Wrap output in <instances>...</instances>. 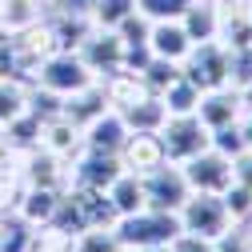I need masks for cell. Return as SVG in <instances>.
I'll return each instance as SVG.
<instances>
[{
	"instance_id": "obj_1",
	"label": "cell",
	"mask_w": 252,
	"mask_h": 252,
	"mask_svg": "<svg viewBox=\"0 0 252 252\" xmlns=\"http://www.w3.org/2000/svg\"><path fill=\"white\" fill-rule=\"evenodd\" d=\"M112 236H116L120 248L156 252V248H168L180 236V216L176 212H160V208H140L132 216H120L112 224Z\"/></svg>"
},
{
	"instance_id": "obj_2",
	"label": "cell",
	"mask_w": 252,
	"mask_h": 252,
	"mask_svg": "<svg viewBox=\"0 0 252 252\" xmlns=\"http://www.w3.org/2000/svg\"><path fill=\"white\" fill-rule=\"evenodd\" d=\"M92 80V68L80 60V52H68V48H56L48 60H40V68H36V76H32V88H44V92H52V96H72V92H80V88H88Z\"/></svg>"
},
{
	"instance_id": "obj_3",
	"label": "cell",
	"mask_w": 252,
	"mask_h": 252,
	"mask_svg": "<svg viewBox=\"0 0 252 252\" xmlns=\"http://www.w3.org/2000/svg\"><path fill=\"white\" fill-rule=\"evenodd\" d=\"M156 136H160V148H164L168 164H184V160H192V156H200L204 148H212V132L200 124L196 112L192 116H168Z\"/></svg>"
},
{
	"instance_id": "obj_4",
	"label": "cell",
	"mask_w": 252,
	"mask_h": 252,
	"mask_svg": "<svg viewBox=\"0 0 252 252\" xmlns=\"http://www.w3.org/2000/svg\"><path fill=\"white\" fill-rule=\"evenodd\" d=\"M180 232H192V236H204V240H216V236H224L236 220L228 216L224 200L212 196V192H192L184 204H180Z\"/></svg>"
},
{
	"instance_id": "obj_5",
	"label": "cell",
	"mask_w": 252,
	"mask_h": 252,
	"mask_svg": "<svg viewBox=\"0 0 252 252\" xmlns=\"http://www.w3.org/2000/svg\"><path fill=\"white\" fill-rule=\"evenodd\" d=\"M180 72L192 80L200 92H216V88H232L228 80V48L220 40H204V44H192V52H188L180 60Z\"/></svg>"
},
{
	"instance_id": "obj_6",
	"label": "cell",
	"mask_w": 252,
	"mask_h": 252,
	"mask_svg": "<svg viewBox=\"0 0 252 252\" xmlns=\"http://www.w3.org/2000/svg\"><path fill=\"white\" fill-rule=\"evenodd\" d=\"M144 180V200H148V208H160V212H180V204L192 196V188H188V180H184V168L180 164H160V168H152L148 176H140Z\"/></svg>"
},
{
	"instance_id": "obj_7",
	"label": "cell",
	"mask_w": 252,
	"mask_h": 252,
	"mask_svg": "<svg viewBox=\"0 0 252 252\" xmlns=\"http://www.w3.org/2000/svg\"><path fill=\"white\" fill-rule=\"evenodd\" d=\"M184 180L192 192H212L220 196L224 188L232 184V160L224 152H216V148H204L200 156H192V160H184Z\"/></svg>"
},
{
	"instance_id": "obj_8",
	"label": "cell",
	"mask_w": 252,
	"mask_h": 252,
	"mask_svg": "<svg viewBox=\"0 0 252 252\" xmlns=\"http://www.w3.org/2000/svg\"><path fill=\"white\" fill-rule=\"evenodd\" d=\"M20 180L24 184H36V188H64L72 184V160L56 156L48 148H32L20 156Z\"/></svg>"
},
{
	"instance_id": "obj_9",
	"label": "cell",
	"mask_w": 252,
	"mask_h": 252,
	"mask_svg": "<svg viewBox=\"0 0 252 252\" xmlns=\"http://www.w3.org/2000/svg\"><path fill=\"white\" fill-rule=\"evenodd\" d=\"M76 52H80L84 64L92 68L96 80H104V76H112V72L124 68V40L116 36V28H92L88 40H84Z\"/></svg>"
},
{
	"instance_id": "obj_10",
	"label": "cell",
	"mask_w": 252,
	"mask_h": 252,
	"mask_svg": "<svg viewBox=\"0 0 252 252\" xmlns=\"http://www.w3.org/2000/svg\"><path fill=\"white\" fill-rule=\"evenodd\" d=\"M244 96L236 88H216V92H200V104H196V116L208 132L216 128H228V124H236L244 116Z\"/></svg>"
},
{
	"instance_id": "obj_11",
	"label": "cell",
	"mask_w": 252,
	"mask_h": 252,
	"mask_svg": "<svg viewBox=\"0 0 252 252\" xmlns=\"http://www.w3.org/2000/svg\"><path fill=\"white\" fill-rule=\"evenodd\" d=\"M120 156H104V152H88L80 148L72 156V184L80 188H100V192H108V184L120 176Z\"/></svg>"
},
{
	"instance_id": "obj_12",
	"label": "cell",
	"mask_w": 252,
	"mask_h": 252,
	"mask_svg": "<svg viewBox=\"0 0 252 252\" xmlns=\"http://www.w3.org/2000/svg\"><path fill=\"white\" fill-rule=\"evenodd\" d=\"M164 164V148H160V136L156 132H128L120 148V168L124 172H136V176H148L152 168Z\"/></svg>"
},
{
	"instance_id": "obj_13",
	"label": "cell",
	"mask_w": 252,
	"mask_h": 252,
	"mask_svg": "<svg viewBox=\"0 0 252 252\" xmlns=\"http://www.w3.org/2000/svg\"><path fill=\"white\" fill-rule=\"evenodd\" d=\"M124 140H128V124L116 108H108L104 116H96L92 124H84V148L88 152H104V156H120Z\"/></svg>"
},
{
	"instance_id": "obj_14",
	"label": "cell",
	"mask_w": 252,
	"mask_h": 252,
	"mask_svg": "<svg viewBox=\"0 0 252 252\" xmlns=\"http://www.w3.org/2000/svg\"><path fill=\"white\" fill-rule=\"evenodd\" d=\"M40 148H48V152H56V156H64V160H72V156L84 148V128L72 124L64 112L44 116V124H40Z\"/></svg>"
},
{
	"instance_id": "obj_15",
	"label": "cell",
	"mask_w": 252,
	"mask_h": 252,
	"mask_svg": "<svg viewBox=\"0 0 252 252\" xmlns=\"http://www.w3.org/2000/svg\"><path fill=\"white\" fill-rule=\"evenodd\" d=\"M60 188H36V184H24L20 188V200H16V216L24 220V224H32V228H44L48 220L56 216L60 208Z\"/></svg>"
},
{
	"instance_id": "obj_16",
	"label": "cell",
	"mask_w": 252,
	"mask_h": 252,
	"mask_svg": "<svg viewBox=\"0 0 252 252\" xmlns=\"http://www.w3.org/2000/svg\"><path fill=\"white\" fill-rule=\"evenodd\" d=\"M148 52L160 56V60L180 64V60L192 52V40H188V32H184L180 20H156V24L148 28Z\"/></svg>"
},
{
	"instance_id": "obj_17",
	"label": "cell",
	"mask_w": 252,
	"mask_h": 252,
	"mask_svg": "<svg viewBox=\"0 0 252 252\" xmlns=\"http://www.w3.org/2000/svg\"><path fill=\"white\" fill-rule=\"evenodd\" d=\"M60 112H64L72 124H92L96 116H104L108 112V96H104V84L100 80H92L88 88H80V92H72V96H64L60 100Z\"/></svg>"
},
{
	"instance_id": "obj_18",
	"label": "cell",
	"mask_w": 252,
	"mask_h": 252,
	"mask_svg": "<svg viewBox=\"0 0 252 252\" xmlns=\"http://www.w3.org/2000/svg\"><path fill=\"white\" fill-rule=\"evenodd\" d=\"M224 48H248L252 44V12H248V0H236V4L220 8V36Z\"/></svg>"
},
{
	"instance_id": "obj_19",
	"label": "cell",
	"mask_w": 252,
	"mask_h": 252,
	"mask_svg": "<svg viewBox=\"0 0 252 252\" xmlns=\"http://www.w3.org/2000/svg\"><path fill=\"white\" fill-rule=\"evenodd\" d=\"M100 84H104V96H108V108H116V112H124V108H132L136 100H144V96H148V88H144L140 72H128V68H120V72L104 76Z\"/></svg>"
},
{
	"instance_id": "obj_20",
	"label": "cell",
	"mask_w": 252,
	"mask_h": 252,
	"mask_svg": "<svg viewBox=\"0 0 252 252\" xmlns=\"http://www.w3.org/2000/svg\"><path fill=\"white\" fill-rule=\"evenodd\" d=\"M180 24H184V32H188L192 44L216 40V36H220V8L208 4V0H192V8L180 16Z\"/></svg>"
},
{
	"instance_id": "obj_21",
	"label": "cell",
	"mask_w": 252,
	"mask_h": 252,
	"mask_svg": "<svg viewBox=\"0 0 252 252\" xmlns=\"http://www.w3.org/2000/svg\"><path fill=\"white\" fill-rule=\"evenodd\" d=\"M108 200H112L116 216H132V212L148 208V200H144V180H140L136 172H120V176L108 184Z\"/></svg>"
},
{
	"instance_id": "obj_22",
	"label": "cell",
	"mask_w": 252,
	"mask_h": 252,
	"mask_svg": "<svg viewBox=\"0 0 252 252\" xmlns=\"http://www.w3.org/2000/svg\"><path fill=\"white\" fill-rule=\"evenodd\" d=\"M120 116H124V124H128V132H160L164 120H168V108L160 104V96H144L132 108H124Z\"/></svg>"
},
{
	"instance_id": "obj_23",
	"label": "cell",
	"mask_w": 252,
	"mask_h": 252,
	"mask_svg": "<svg viewBox=\"0 0 252 252\" xmlns=\"http://www.w3.org/2000/svg\"><path fill=\"white\" fill-rule=\"evenodd\" d=\"M48 24H52L56 48H68V52H76L88 40V32H92L88 12H56V20H48Z\"/></svg>"
},
{
	"instance_id": "obj_24",
	"label": "cell",
	"mask_w": 252,
	"mask_h": 252,
	"mask_svg": "<svg viewBox=\"0 0 252 252\" xmlns=\"http://www.w3.org/2000/svg\"><path fill=\"white\" fill-rule=\"evenodd\" d=\"M44 12V0H0V32H24Z\"/></svg>"
},
{
	"instance_id": "obj_25",
	"label": "cell",
	"mask_w": 252,
	"mask_h": 252,
	"mask_svg": "<svg viewBox=\"0 0 252 252\" xmlns=\"http://www.w3.org/2000/svg\"><path fill=\"white\" fill-rule=\"evenodd\" d=\"M160 104L168 108V116H192V112H196V104H200V88L180 72V76L160 92Z\"/></svg>"
},
{
	"instance_id": "obj_26",
	"label": "cell",
	"mask_w": 252,
	"mask_h": 252,
	"mask_svg": "<svg viewBox=\"0 0 252 252\" xmlns=\"http://www.w3.org/2000/svg\"><path fill=\"white\" fill-rule=\"evenodd\" d=\"M24 112H28V84L16 76H0V132Z\"/></svg>"
},
{
	"instance_id": "obj_27",
	"label": "cell",
	"mask_w": 252,
	"mask_h": 252,
	"mask_svg": "<svg viewBox=\"0 0 252 252\" xmlns=\"http://www.w3.org/2000/svg\"><path fill=\"white\" fill-rule=\"evenodd\" d=\"M40 116L32 112V108H28L24 116H16L12 124H8V128H4V136H8V144L24 156V152H32V148H40Z\"/></svg>"
},
{
	"instance_id": "obj_28",
	"label": "cell",
	"mask_w": 252,
	"mask_h": 252,
	"mask_svg": "<svg viewBox=\"0 0 252 252\" xmlns=\"http://www.w3.org/2000/svg\"><path fill=\"white\" fill-rule=\"evenodd\" d=\"M128 12H136V0H92L88 4L92 28H116Z\"/></svg>"
},
{
	"instance_id": "obj_29",
	"label": "cell",
	"mask_w": 252,
	"mask_h": 252,
	"mask_svg": "<svg viewBox=\"0 0 252 252\" xmlns=\"http://www.w3.org/2000/svg\"><path fill=\"white\" fill-rule=\"evenodd\" d=\"M180 76V64H172V60H160V56H152L148 64L140 68V80L148 88V96H160V92Z\"/></svg>"
},
{
	"instance_id": "obj_30",
	"label": "cell",
	"mask_w": 252,
	"mask_h": 252,
	"mask_svg": "<svg viewBox=\"0 0 252 252\" xmlns=\"http://www.w3.org/2000/svg\"><path fill=\"white\" fill-rule=\"evenodd\" d=\"M28 240H32V224H24L16 212L0 220V252H28Z\"/></svg>"
},
{
	"instance_id": "obj_31",
	"label": "cell",
	"mask_w": 252,
	"mask_h": 252,
	"mask_svg": "<svg viewBox=\"0 0 252 252\" xmlns=\"http://www.w3.org/2000/svg\"><path fill=\"white\" fill-rule=\"evenodd\" d=\"M188 8H192V0H136V12L148 16L152 24L156 20H180Z\"/></svg>"
},
{
	"instance_id": "obj_32",
	"label": "cell",
	"mask_w": 252,
	"mask_h": 252,
	"mask_svg": "<svg viewBox=\"0 0 252 252\" xmlns=\"http://www.w3.org/2000/svg\"><path fill=\"white\" fill-rule=\"evenodd\" d=\"M228 80L236 92L252 88V44L248 48H228Z\"/></svg>"
},
{
	"instance_id": "obj_33",
	"label": "cell",
	"mask_w": 252,
	"mask_h": 252,
	"mask_svg": "<svg viewBox=\"0 0 252 252\" xmlns=\"http://www.w3.org/2000/svg\"><path fill=\"white\" fill-rule=\"evenodd\" d=\"M220 200H224V208H228V216L236 220V224H244V220L252 216V188L248 184H228L224 192H220Z\"/></svg>"
},
{
	"instance_id": "obj_34",
	"label": "cell",
	"mask_w": 252,
	"mask_h": 252,
	"mask_svg": "<svg viewBox=\"0 0 252 252\" xmlns=\"http://www.w3.org/2000/svg\"><path fill=\"white\" fill-rule=\"evenodd\" d=\"M28 252H72V236H68V232H60V228H52V224L32 228Z\"/></svg>"
},
{
	"instance_id": "obj_35",
	"label": "cell",
	"mask_w": 252,
	"mask_h": 252,
	"mask_svg": "<svg viewBox=\"0 0 252 252\" xmlns=\"http://www.w3.org/2000/svg\"><path fill=\"white\" fill-rule=\"evenodd\" d=\"M72 252H116V236L112 228H88L72 236Z\"/></svg>"
},
{
	"instance_id": "obj_36",
	"label": "cell",
	"mask_w": 252,
	"mask_h": 252,
	"mask_svg": "<svg viewBox=\"0 0 252 252\" xmlns=\"http://www.w3.org/2000/svg\"><path fill=\"white\" fill-rule=\"evenodd\" d=\"M212 148L224 152L228 160H232V156H240V152L248 148V144H244V132H240V120L228 124V128H216V132H212Z\"/></svg>"
},
{
	"instance_id": "obj_37",
	"label": "cell",
	"mask_w": 252,
	"mask_h": 252,
	"mask_svg": "<svg viewBox=\"0 0 252 252\" xmlns=\"http://www.w3.org/2000/svg\"><path fill=\"white\" fill-rule=\"evenodd\" d=\"M212 244H216V252H252V232H248V224H232L224 236H216Z\"/></svg>"
},
{
	"instance_id": "obj_38",
	"label": "cell",
	"mask_w": 252,
	"mask_h": 252,
	"mask_svg": "<svg viewBox=\"0 0 252 252\" xmlns=\"http://www.w3.org/2000/svg\"><path fill=\"white\" fill-rule=\"evenodd\" d=\"M16 60H20L16 56V36L12 32H0V76H16Z\"/></svg>"
},
{
	"instance_id": "obj_39",
	"label": "cell",
	"mask_w": 252,
	"mask_h": 252,
	"mask_svg": "<svg viewBox=\"0 0 252 252\" xmlns=\"http://www.w3.org/2000/svg\"><path fill=\"white\" fill-rule=\"evenodd\" d=\"M164 252H216V244L204 240V236H192V232H180Z\"/></svg>"
},
{
	"instance_id": "obj_40",
	"label": "cell",
	"mask_w": 252,
	"mask_h": 252,
	"mask_svg": "<svg viewBox=\"0 0 252 252\" xmlns=\"http://www.w3.org/2000/svg\"><path fill=\"white\" fill-rule=\"evenodd\" d=\"M232 180L252 188V148H244L240 156H232Z\"/></svg>"
},
{
	"instance_id": "obj_41",
	"label": "cell",
	"mask_w": 252,
	"mask_h": 252,
	"mask_svg": "<svg viewBox=\"0 0 252 252\" xmlns=\"http://www.w3.org/2000/svg\"><path fill=\"white\" fill-rule=\"evenodd\" d=\"M88 4H92V0H56L60 12H88Z\"/></svg>"
},
{
	"instance_id": "obj_42",
	"label": "cell",
	"mask_w": 252,
	"mask_h": 252,
	"mask_svg": "<svg viewBox=\"0 0 252 252\" xmlns=\"http://www.w3.org/2000/svg\"><path fill=\"white\" fill-rule=\"evenodd\" d=\"M240 132H244V144L252 148V108H244V116H240Z\"/></svg>"
},
{
	"instance_id": "obj_43",
	"label": "cell",
	"mask_w": 252,
	"mask_h": 252,
	"mask_svg": "<svg viewBox=\"0 0 252 252\" xmlns=\"http://www.w3.org/2000/svg\"><path fill=\"white\" fill-rule=\"evenodd\" d=\"M208 4H216V8H228V4H236V0H208Z\"/></svg>"
},
{
	"instance_id": "obj_44",
	"label": "cell",
	"mask_w": 252,
	"mask_h": 252,
	"mask_svg": "<svg viewBox=\"0 0 252 252\" xmlns=\"http://www.w3.org/2000/svg\"><path fill=\"white\" fill-rule=\"evenodd\" d=\"M116 252H136V248H120V244H116Z\"/></svg>"
},
{
	"instance_id": "obj_45",
	"label": "cell",
	"mask_w": 252,
	"mask_h": 252,
	"mask_svg": "<svg viewBox=\"0 0 252 252\" xmlns=\"http://www.w3.org/2000/svg\"><path fill=\"white\" fill-rule=\"evenodd\" d=\"M248 12H252V0H248Z\"/></svg>"
}]
</instances>
